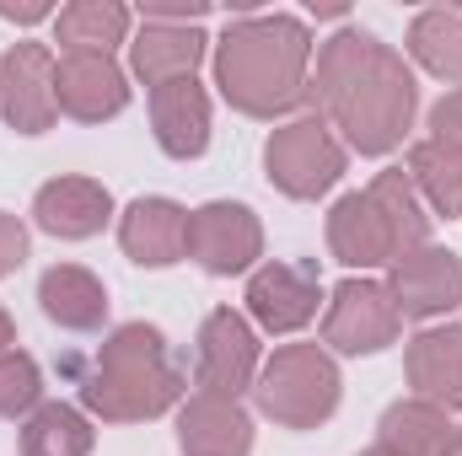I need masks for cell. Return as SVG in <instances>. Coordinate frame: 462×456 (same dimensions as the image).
Returning a JSON list of instances; mask_svg holds the SVG:
<instances>
[{
	"label": "cell",
	"mask_w": 462,
	"mask_h": 456,
	"mask_svg": "<svg viewBox=\"0 0 462 456\" xmlns=\"http://www.w3.org/2000/svg\"><path fill=\"white\" fill-rule=\"evenodd\" d=\"M430 129H436V140H430V145H441L447 156H457V161H462V92H452V97L430 114Z\"/></svg>",
	"instance_id": "28"
},
{
	"label": "cell",
	"mask_w": 462,
	"mask_h": 456,
	"mask_svg": "<svg viewBox=\"0 0 462 456\" xmlns=\"http://www.w3.org/2000/svg\"><path fill=\"white\" fill-rule=\"evenodd\" d=\"M54 103L76 118H114L129 103V87L108 54H70L54 65Z\"/></svg>",
	"instance_id": "11"
},
{
	"label": "cell",
	"mask_w": 462,
	"mask_h": 456,
	"mask_svg": "<svg viewBox=\"0 0 462 456\" xmlns=\"http://www.w3.org/2000/svg\"><path fill=\"white\" fill-rule=\"evenodd\" d=\"M339 172H345V156H339V145L328 140V129L318 118H301V123H291L269 140V178L296 199H312V194L334 188Z\"/></svg>",
	"instance_id": "5"
},
{
	"label": "cell",
	"mask_w": 462,
	"mask_h": 456,
	"mask_svg": "<svg viewBox=\"0 0 462 456\" xmlns=\"http://www.w3.org/2000/svg\"><path fill=\"white\" fill-rule=\"evenodd\" d=\"M178 397V370L167 360V343L156 328H118L103 343L97 370L87 381V403L108 419H151Z\"/></svg>",
	"instance_id": "3"
},
{
	"label": "cell",
	"mask_w": 462,
	"mask_h": 456,
	"mask_svg": "<svg viewBox=\"0 0 462 456\" xmlns=\"http://www.w3.org/2000/svg\"><path fill=\"white\" fill-rule=\"evenodd\" d=\"M409 167H414V178L425 183V194H430V205L441 215H462V161L457 156H447L441 145H414Z\"/></svg>",
	"instance_id": "25"
},
{
	"label": "cell",
	"mask_w": 462,
	"mask_h": 456,
	"mask_svg": "<svg viewBox=\"0 0 462 456\" xmlns=\"http://www.w3.org/2000/svg\"><path fill=\"white\" fill-rule=\"evenodd\" d=\"M258 365V343L236 312H216L199 333V387L205 397H236Z\"/></svg>",
	"instance_id": "9"
},
{
	"label": "cell",
	"mask_w": 462,
	"mask_h": 456,
	"mask_svg": "<svg viewBox=\"0 0 462 456\" xmlns=\"http://www.w3.org/2000/svg\"><path fill=\"white\" fill-rule=\"evenodd\" d=\"M124 252L145 269H167L189 252V215L172 199H134L124 215Z\"/></svg>",
	"instance_id": "14"
},
{
	"label": "cell",
	"mask_w": 462,
	"mask_h": 456,
	"mask_svg": "<svg viewBox=\"0 0 462 456\" xmlns=\"http://www.w3.org/2000/svg\"><path fill=\"white\" fill-rule=\"evenodd\" d=\"M398 317L403 312H398L393 290H382L371 279H349V285H339V296L328 306L323 333L345 354H376V349H387V343L398 339Z\"/></svg>",
	"instance_id": "6"
},
{
	"label": "cell",
	"mask_w": 462,
	"mask_h": 456,
	"mask_svg": "<svg viewBox=\"0 0 462 456\" xmlns=\"http://www.w3.org/2000/svg\"><path fill=\"white\" fill-rule=\"evenodd\" d=\"M365 456H398V451H393V446H371Z\"/></svg>",
	"instance_id": "33"
},
{
	"label": "cell",
	"mask_w": 462,
	"mask_h": 456,
	"mask_svg": "<svg viewBox=\"0 0 462 456\" xmlns=\"http://www.w3.org/2000/svg\"><path fill=\"white\" fill-rule=\"evenodd\" d=\"M205 54V38L189 32V27H172V22H151L134 43V70L151 81V87H167V81H183Z\"/></svg>",
	"instance_id": "20"
},
{
	"label": "cell",
	"mask_w": 462,
	"mask_h": 456,
	"mask_svg": "<svg viewBox=\"0 0 462 456\" xmlns=\"http://www.w3.org/2000/svg\"><path fill=\"white\" fill-rule=\"evenodd\" d=\"M129 11L124 5H70L60 11V38L70 43V54H103L108 43L124 38Z\"/></svg>",
	"instance_id": "23"
},
{
	"label": "cell",
	"mask_w": 462,
	"mask_h": 456,
	"mask_svg": "<svg viewBox=\"0 0 462 456\" xmlns=\"http://www.w3.org/2000/svg\"><path fill=\"white\" fill-rule=\"evenodd\" d=\"M0 92H5V118L22 134H43L54 118V59L38 43H16L0 65Z\"/></svg>",
	"instance_id": "7"
},
{
	"label": "cell",
	"mask_w": 462,
	"mask_h": 456,
	"mask_svg": "<svg viewBox=\"0 0 462 456\" xmlns=\"http://www.w3.org/2000/svg\"><path fill=\"white\" fill-rule=\"evenodd\" d=\"M87 451H92V430L65 403L38 408L22 430V456H87Z\"/></svg>",
	"instance_id": "21"
},
{
	"label": "cell",
	"mask_w": 462,
	"mask_h": 456,
	"mask_svg": "<svg viewBox=\"0 0 462 456\" xmlns=\"http://www.w3.org/2000/svg\"><path fill=\"white\" fill-rule=\"evenodd\" d=\"M328 242H334V252L345 258L349 269H365V263H382V258H403V247H398V236L387 226V215L371 205V194H349L345 205L334 210V221H328Z\"/></svg>",
	"instance_id": "16"
},
{
	"label": "cell",
	"mask_w": 462,
	"mask_h": 456,
	"mask_svg": "<svg viewBox=\"0 0 462 456\" xmlns=\"http://www.w3.org/2000/svg\"><path fill=\"white\" fill-rule=\"evenodd\" d=\"M108 188H97L92 178H60V183H43L38 199H32V215L38 226L54 231V236H92L108 221Z\"/></svg>",
	"instance_id": "15"
},
{
	"label": "cell",
	"mask_w": 462,
	"mask_h": 456,
	"mask_svg": "<svg viewBox=\"0 0 462 456\" xmlns=\"http://www.w3.org/2000/svg\"><path fill=\"white\" fill-rule=\"evenodd\" d=\"M414 54H420L430 70L462 81V16H447V11L420 16V22H414Z\"/></svg>",
	"instance_id": "26"
},
{
	"label": "cell",
	"mask_w": 462,
	"mask_h": 456,
	"mask_svg": "<svg viewBox=\"0 0 462 456\" xmlns=\"http://www.w3.org/2000/svg\"><path fill=\"white\" fill-rule=\"evenodd\" d=\"M189 252L210 274H236L258 258V221L242 205H205L189 215Z\"/></svg>",
	"instance_id": "8"
},
{
	"label": "cell",
	"mask_w": 462,
	"mask_h": 456,
	"mask_svg": "<svg viewBox=\"0 0 462 456\" xmlns=\"http://www.w3.org/2000/svg\"><path fill=\"white\" fill-rule=\"evenodd\" d=\"M382 446H393L398 456H441L447 446V419L436 403H398L382 419Z\"/></svg>",
	"instance_id": "22"
},
{
	"label": "cell",
	"mask_w": 462,
	"mask_h": 456,
	"mask_svg": "<svg viewBox=\"0 0 462 456\" xmlns=\"http://www.w3.org/2000/svg\"><path fill=\"white\" fill-rule=\"evenodd\" d=\"M409 376L425 397L462 403V328H430L409 343Z\"/></svg>",
	"instance_id": "18"
},
{
	"label": "cell",
	"mask_w": 462,
	"mask_h": 456,
	"mask_svg": "<svg viewBox=\"0 0 462 456\" xmlns=\"http://www.w3.org/2000/svg\"><path fill=\"white\" fill-rule=\"evenodd\" d=\"M441 456H462V435H457V441H447V446H441Z\"/></svg>",
	"instance_id": "31"
},
{
	"label": "cell",
	"mask_w": 462,
	"mask_h": 456,
	"mask_svg": "<svg viewBox=\"0 0 462 456\" xmlns=\"http://www.w3.org/2000/svg\"><path fill=\"white\" fill-rule=\"evenodd\" d=\"M0 343H11V317L0 312Z\"/></svg>",
	"instance_id": "32"
},
{
	"label": "cell",
	"mask_w": 462,
	"mask_h": 456,
	"mask_svg": "<svg viewBox=\"0 0 462 456\" xmlns=\"http://www.w3.org/2000/svg\"><path fill=\"white\" fill-rule=\"evenodd\" d=\"M247 306H253V317H258L269 333H291V328H301V323L318 312V279H312V269L269 263V269L253 274Z\"/></svg>",
	"instance_id": "12"
},
{
	"label": "cell",
	"mask_w": 462,
	"mask_h": 456,
	"mask_svg": "<svg viewBox=\"0 0 462 456\" xmlns=\"http://www.w3.org/2000/svg\"><path fill=\"white\" fill-rule=\"evenodd\" d=\"M258 403H263L269 419H280L291 430H307V424H318V419L334 414V403H339V370L312 343H291V349H280L269 360Z\"/></svg>",
	"instance_id": "4"
},
{
	"label": "cell",
	"mask_w": 462,
	"mask_h": 456,
	"mask_svg": "<svg viewBox=\"0 0 462 456\" xmlns=\"http://www.w3.org/2000/svg\"><path fill=\"white\" fill-rule=\"evenodd\" d=\"M38 301H43V312H49L60 328H76V333H87V328H97V323L108 317L103 285H97L87 269H76V263L49 269L43 285H38Z\"/></svg>",
	"instance_id": "19"
},
{
	"label": "cell",
	"mask_w": 462,
	"mask_h": 456,
	"mask_svg": "<svg viewBox=\"0 0 462 456\" xmlns=\"http://www.w3.org/2000/svg\"><path fill=\"white\" fill-rule=\"evenodd\" d=\"M457 290H462L457 252L420 247V252H403L398 269H393V301H398L403 317H436L457 301Z\"/></svg>",
	"instance_id": "10"
},
{
	"label": "cell",
	"mask_w": 462,
	"mask_h": 456,
	"mask_svg": "<svg viewBox=\"0 0 462 456\" xmlns=\"http://www.w3.org/2000/svg\"><path fill=\"white\" fill-rule=\"evenodd\" d=\"M307 32L291 16H247L221 38L216 76L242 114H274L301 97Z\"/></svg>",
	"instance_id": "2"
},
{
	"label": "cell",
	"mask_w": 462,
	"mask_h": 456,
	"mask_svg": "<svg viewBox=\"0 0 462 456\" xmlns=\"http://www.w3.org/2000/svg\"><path fill=\"white\" fill-rule=\"evenodd\" d=\"M0 16H11V22H38V16H49V5H11V0H0Z\"/></svg>",
	"instance_id": "30"
},
{
	"label": "cell",
	"mask_w": 462,
	"mask_h": 456,
	"mask_svg": "<svg viewBox=\"0 0 462 456\" xmlns=\"http://www.w3.org/2000/svg\"><path fill=\"white\" fill-rule=\"evenodd\" d=\"M38 397V365L16 349H0V414H22Z\"/></svg>",
	"instance_id": "27"
},
{
	"label": "cell",
	"mask_w": 462,
	"mask_h": 456,
	"mask_svg": "<svg viewBox=\"0 0 462 456\" xmlns=\"http://www.w3.org/2000/svg\"><path fill=\"white\" fill-rule=\"evenodd\" d=\"M151 118H156L162 150L178 156V161H189V156H199V150L210 145V103H205V92L194 87V76L156 87V92H151Z\"/></svg>",
	"instance_id": "13"
},
{
	"label": "cell",
	"mask_w": 462,
	"mask_h": 456,
	"mask_svg": "<svg viewBox=\"0 0 462 456\" xmlns=\"http://www.w3.org/2000/svg\"><path fill=\"white\" fill-rule=\"evenodd\" d=\"M22 252H27V231L16 226L11 215H0V274H11L22 263Z\"/></svg>",
	"instance_id": "29"
},
{
	"label": "cell",
	"mask_w": 462,
	"mask_h": 456,
	"mask_svg": "<svg viewBox=\"0 0 462 456\" xmlns=\"http://www.w3.org/2000/svg\"><path fill=\"white\" fill-rule=\"evenodd\" d=\"M371 205L387 215V226H393V236H398L403 252L430 236V215H420V199H414V188L403 183V172H382V178L371 183Z\"/></svg>",
	"instance_id": "24"
},
{
	"label": "cell",
	"mask_w": 462,
	"mask_h": 456,
	"mask_svg": "<svg viewBox=\"0 0 462 456\" xmlns=\"http://www.w3.org/2000/svg\"><path fill=\"white\" fill-rule=\"evenodd\" d=\"M183 451L189 456H242L253 446L247 419L236 414L231 397H194L183 408Z\"/></svg>",
	"instance_id": "17"
},
{
	"label": "cell",
	"mask_w": 462,
	"mask_h": 456,
	"mask_svg": "<svg viewBox=\"0 0 462 456\" xmlns=\"http://www.w3.org/2000/svg\"><path fill=\"white\" fill-rule=\"evenodd\" d=\"M318 97L328 103V114L345 123L349 145H360V150L398 145L409 129V114H414L409 70L365 32H345L323 49Z\"/></svg>",
	"instance_id": "1"
}]
</instances>
